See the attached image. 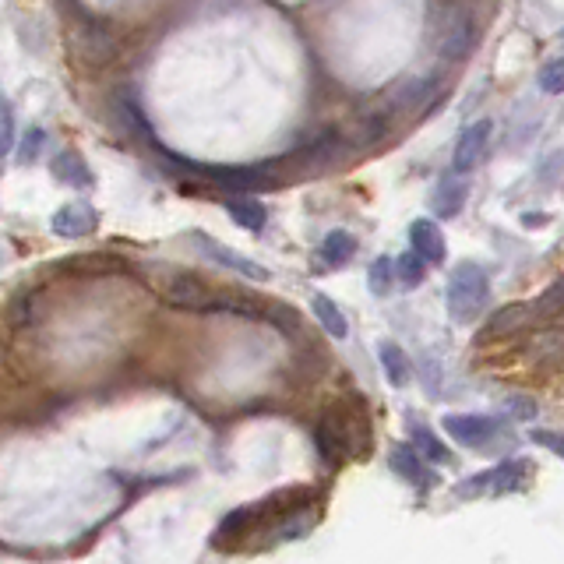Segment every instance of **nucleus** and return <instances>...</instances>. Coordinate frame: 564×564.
<instances>
[{"label": "nucleus", "instance_id": "nucleus-1", "mask_svg": "<svg viewBox=\"0 0 564 564\" xmlns=\"http://www.w3.org/2000/svg\"><path fill=\"white\" fill-rule=\"evenodd\" d=\"M487 297H490L487 272L480 265H473V261L455 265L452 279H448V311H452V318L459 325L480 318V311L487 307Z\"/></svg>", "mask_w": 564, "mask_h": 564}, {"label": "nucleus", "instance_id": "nucleus-2", "mask_svg": "<svg viewBox=\"0 0 564 564\" xmlns=\"http://www.w3.org/2000/svg\"><path fill=\"white\" fill-rule=\"evenodd\" d=\"M187 244L198 247L201 258L216 261V265L230 268V272L244 275V279H251V282H268V279H272V272H268V268H261L258 261L244 258V254L233 251L230 244H223V240H216V237H208V233H201V230H191V233H187Z\"/></svg>", "mask_w": 564, "mask_h": 564}, {"label": "nucleus", "instance_id": "nucleus-3", "mask_svg": "<svg viewBox=\"0 0 564 564\" xmlns=\"http://www.w3.org/2000/svg\"><path fill=\"white\" fill-rule=\"evenodd\" d=\"M50 230L64 240H78V237H92L99 230V212L89 201H67L53 212Z\"/></svg>", "mask_w": 564, "mask_h": 564}, {"label": "nucleus", "instance_id": "nucleus-4", "mask_svg": "<svg viewBox=\"0 0 564 564\" xmlns=\"http://www.w3.org/2000/svg\"><path fill=\"white\" fill-rule=\"evenodd\" d=\"M441 427H445V431L466 448L487 445V441L501 431L498 420H490V416H476V413H452V416H445Z\"/></svg>", "mask_w": 564, "mask_h": 564}, {"label": "nucleus", "instance_id": "nucleus-5", "mask_svg": "<svg viewBox=\"0 0 564 564\" xmlns=\"http://www.w3.org/2000/svg\"><path fill=\"white\" fill-rule=\"evenodd\" d=\"M487 134H490V120H480V124L466 127L462 138L455 141V152H452V170L455 173H469L476 163L483 159V145H487Z\"/></svg>", "mask_w": 564, "mask_h": 564}, {"label": "nucleus", "instance_id": "nucleus-6", "mask_svg": "<svg viewBox=\"0 0 564 564\" xmlns=\"http://www.w3.org/2000/svg\"><path fill=\"white\" fill-rule=\"evenodd\" d=\"M409 244H413V251L420 254L423 261H431V265H441L448 254L445 233H441L438 223H431V219H416V223L409 226Z\"/></svg>", "mask_w": 564, "mask_h": 564}, {"label": "nucleus", "instance_id": "nucleus-7", "mask_svg": "<svg viewBox=\"0 0 564 564\" xmlns=\"http://www.w3.org/2000/svg\"><path fill=\"white\" fill-rule=\"evenodd\" d=\"M50 173L60 180V184H67V187H92V184H96V177H92L89 163H85V159L78 156L75 149L57 152V156L50 159Z\"/></svg>", "mask_w": 564, "mask_h": 564}, {"label": "nucleus", "instance_id": "nucleus-8", "mask_svg": "<svg viewBox=\"0 0 564 564\" xmlns=\"http://www.w3.org/2000/svg\"><path fill=\"white\" fill-rule=\"evenodd\" d=\"M522 476H529L526 462L498 466V469H490V473H480V476H473V480H466L469 487H462V494H476V490H512V487H519Z\"/></svg>", "mask_w": 564, "mask_h": 564}, {"label": "nucleus", "instance_id": "nucleus-9", "mask_svg": "<svg viewBox=\"0 0 564 564\" xmlns=\"http://www.w3.org/2000/svg\"><path fill=\"white\" fill-rule=\"evenodd\" d=\"M388 462H392V469L402 476V480L416 483V487H431V476H427V469H423V455L416 452L413 445H395L392 455H388Z\"/></svg>", "mask_w": 564, "mask_h": 564}, {"label": "nucleus", "instance_id": "nucleus-10", "mask_svg": "<svg viewBox=\"0 0 564 564\" xmlns=\"http://www.w3.org/2000/svg\"><path fill=\"white\" fill-rule=\"evenodd\" d=\"M223 205H226V212H230V219L237 226H244V230H251V233L265 230L268 212H265V205H261V201L244 198V194H233V198H226Z\"/></svg>", "mask_w": 564, "mask_h": 564}, {"label": "nucleus", "instance_id": "nucleus-11", "mask_svg": "<svg viewBox=\"0 0 564 564\" xmlns=\"http://www.w3.org/2000/svg\"><path fill=\"white\" fill-rule=\"evenodd\" d=\"M378 357H381V367H385L388 385L406 388L409 378H413V364H409V357L402 353V346H395V342H381Z\"/></svg>", "mask_w": 564, "mask_h": 564}, {"label": "nucleus", "instance_id": "nucleus-12", "mask_svg": "<svg viewBox=\"0 0 564 564\" xmlns=\"http://www.w3.org/2000/svg\"><path fill=\"white\" fill-rule=\"evenodd\" d=\"M318 448H321V455H325L328 462L346 459V452H349L346 427H342L339 416H335V413H328L325 420H321V427H318Z\"/></svg>", "mask_w": 564, "mask_h": 564}, {"label": "nucleus", "instance_id": "nucleus-13", "mask_svg": "<svg viewBox=\"0 0 564 564\" xmlns=\"http://www.w3.org/2000/svg\"><path fill=\"white\" fill-rule=\"evenodd\" d=\"M208 177L223 184L226 191H261V187H272V180H265L258 170H244V166H223V170H212Z\"/></svg>", "mask_w": 564, "mask_h": 564}, {"label": "nucleus", "instance_id": "nucleus-14", "mask_svg": "<svg viewBox=\"0 0 564 564\" xmlns=\"http://www.w3.org/2000/svg\"><path fill=\"white\" fill-rule=\"evenodd\" d=\"M254 519H258V508H237V512H230L223 519V526L216 529L212 543H216V547H233L237 540H244Z\"/></svg>", "mask_w": 564, "mask_h": 564}, {"label": "nucleus", "instance_id": "nucleus-15", "mask_svg": "<svg viewBox=\"0 0 564 564\" xmlns=\"http://www.w3.org/2000/svg\"><path fill=\"white\" fill-rule=\"evenodd\" d=\"M529 357L536 364H561L564 360V332L561 328H550V332H540L533 342H529Z\"/></svg>", "mask_w": 564, "mask_h": 564}, {"label": "nucleus", "instance_id": "nucleus-16", "mask_svg": "<svg viewBox=\"0 0 564 564\" xmlns=\"http://www.w3.org/2000/svg\"><path fill=\"white\" fill-rule=\"evenodd\" d=\"M462 201H466V184L448 177L445 184L434 191V212H438L441 219H455L462 212Z\"/></svg>", "mask_w": 564, "mask_h": 564}, {"label": "nucleus", "instance_id": "nucleus-17", "mask_svg": "<svg viewBox=\"0 0 564 564\" xmlns=\"http://www.w3.org/2000/svg\"><path fill=\"white\" fill-rule=\"evenodd\" d=\"M353 254H357V237H353V233H346V230H332L325 237V244H321V258H325L332 268L346 265Z\"/></svg>", "mask_w": 564, "mask_h": 564}, {"label": "nucleus", "instance_id": "nucleus-18", "mask_svg": "<svg viewBox=\"0 0 564 564\" xmlns=\"http://www.w3.org/2000/svg\"><path fill=\"white\" fill-rule=\"evenodd\" d=\"M311 311H314V318L321 321V328H325L332 339H346V335H349L346 318H342V311L328 297H314L311 300Z\"/></svg>", "mask_w": 564, "mask_h": 564}, {"label": "nucleus", "instance_id": "nucleus-19", "mask_svg": "<svg viewBox=\"0 0 564 564\" xmlns=\"http://www.w3.org/2000/svg\"><path fill=\"white\" fill-rule=\"evenodd\" d=\"M529 318H533V314H529L526 304H512V307H505V311H498L494 318H490L487 335L490 339H494V335H512V332H519Z\"/></svg>", "mask_w": 564, "mask_h": 564}, {"label": "nucleus", "instance_id": "nucleus-20", "mask_svg": "<svg viewBox=\"0 0 564 564\" xmlns=\"http://www.w3.org/2000/svg\"><path fill=\"white\" fill-rule=\"evenodd\" d=\"M395 275H399V282L406 286V290H416V286L423 282V275H427V261H423L416 251L399 254V261H395Z\"/></svg>", "mask_w": 564, "mask_h": 564}, {"label": "nucleus", "instance_id": "nucleus-21", "mask_svg": "<svg viewBox=\"0 0 564 564\" xmlns=\"http://www.w3.org/2000/svg\"><path fill=\"white\" fill-rule=\"evenodd\" d=\"M413 448L420 455H427L431 462H448V459H452V455H448V448L441 445V441L434 438L427 427H413Z\"/></svg>", "mask_w": 564, "mask_h": 564}, {"label": "nucleus", "instance_id": "nucleus-22", "mask_svg": "<svg viewBox=\"0 0 564 564\" xmlns=\"http://www.w3.org/2000/svg\"><path fill=\"white\" fill-rule=\"evenodd\" d=\"M529 311H536V318H557V314H564V279H557Z\"/></svg>", "mask_w": 564, "mask_h": 564}, {"label": "nucleus", "instance_id": "nucleus-23", "mask_svg": "<svg viewBox=\"0 0 564 564\" xmlns=\"http://www.w3.org/2000/svg\"><path fill=\"white\" fill-rule=\"evenodd\" d=\"M392 275H395V261L392 258H378L367 272V282H371V293L374 297H385L392 290Z\"/></svg>", "mask_w": 564, "mask_h": 564}, {"label": "nucleus", "instance_id": "nucleus-24", "mask_svg": "<svg viewBox=\"0 0 564 564\" xmlns=\"http://www.w3.org/2000/svg\"><path fill=\"white\" fill-rule=\"evenodd\" d=\"M15 149V110L4 96H0V159Z\"/></svg>", "mask_w": 564, "mask_h": 564}, {"label": "nucleus", "instance_id": "nucleus-25", "mask_svg": "<svg viewBox=\"0 0 564 564\" xmlns=\"http://www.w3.org/2000/svg\"><path fill=\"white\" fill-rule=\"evenodd\" d=\"M540 89H543V92H550V96L564 92V57L547 60V64L540 67Z\"/></svg>", "mask_w": 564, "mask_h": 564}, {"label": "nucleus", "instance_id": "nucleus-26", "mask_svg": "<svg viewBox=\"0 0 564 564\" xmlns=\"http://www.w3.org/2000/svg\"><path fill=\"white\" fill-rule=\"evenodd\" d=\"M43 149H46V131L32 127V131L22 138V152H18V156H22V163H36L39 152H43Z\"/></svg>", "mask_w": 564, "mask_h": 564}, {"label": "nucleus", "instance_id": "nucleus-27", "mask_svg": "<svg viewBox=\"0 0 564 564\" xmlns=\"http://www.w3.org/2000/svg\"><path fill=\"white\" fill-rule=\"evenodd\" d=\"M561 452H564V445H561Z\"/></svg>", "mask_w": 564, "mask_h": 564}]
</instances>
